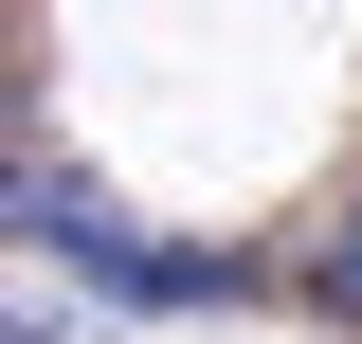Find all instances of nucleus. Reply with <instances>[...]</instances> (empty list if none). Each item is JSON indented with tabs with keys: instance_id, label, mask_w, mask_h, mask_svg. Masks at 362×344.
I'll use <instances>...</instances> for the list:
<instances>
[{
	"instance_id": "nucleus-1",
	"label": "nucleus",
	"mask_w": 362,
	"mask_h": 344,
	"mask_svg": "<svg viewBox=\"0 0 362 344\" xmlns=\"http://www.w3.org/2000/svg\"><path fill=\"white\" fill-rule=\"evenodd\" d=\"M18 236H37V254H73L109 308H218V290H235L218 254H163V236H127V217L90 200V181H54V164H18Z\"/></svg>"
},
{
	"instance_id": "nucleus-2",
	"label": "nucleus",
	"mask_w": 362,
	"mask_h": 344,
	"mask_svg": "<svg viewBox=\"0 0 362 344\" xmlns=\"http://www.w3.org/2000/svg\"><path fill=\"white\" fill-rule=\"evenodd\" d=\"M308 308H326V326H362V200H344V236L308 254Z\"/></svg>"
}]
</instances>
